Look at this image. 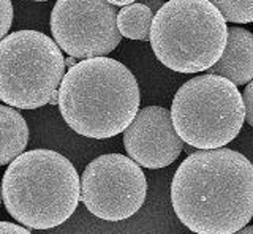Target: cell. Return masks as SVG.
Returning a JSON list of instances; mask_svg holds the SVG:
<instances>
[{"instance_id": "obj_1", "label": "cell", "mask_w": 253, "mask_h": 234, "mask_svg": "<svg viewBox=\"0 0 253 234\" xmlns=\"http://www.w3.org/2000/svg\"><path fill=\"white\" fill-rule=\"evenodd\" d=\"M177 218L196 234H234L253 218V165L226 147L196 151L171 182Z\"/></svg>"}, {"instance_id": "obj_2", "label": "cell", "mask_w": 253, "mask_h": 234, "mask_svg": "<svg viewBox=\"0 0 253 234\" xmlns=\"http://www.w3.org/2000/svg\"><path fill=\"white\" fill-rule=\"evenodd\" d=\"M136 78L124 64L93 57L71 67L59 89V109L67 125L92 139L113 138L139 113Z\"/></svg>"}, {"instance_id": "obj_3", "label": "cell", "mask_w": 253, "mask_h": 234, "mask_svg": "<svg viewBox=\"0 0 253 234\" xmlns=\"http://www.w3.org/2000/svg\"><path fill=\"white\" fill-rule=\"evenodd\" d=\"M2 199L16 222L32 230H52L75 214L81 199V179L62 154L34 149L6 168Z\"/></svg>"}, {"instance_id": "obj_4", "label": "cell", "mask_w": 253, "mask_h": 234, "mask_svg": "<svg viewBox=\"0 0 253 234\" xmlns=\"http://www.w3.org/2000/svg\"><path fill=\"white\" fill-rule=\"evenodd\" d=\"M155 57L177 73L208 72L223 56L228 26L209 0H168L150 30Z\"/></svg>"}, {"instance_id": "obj_5", "label": "cell", "mask_w": 253, "mask_h": 234, "mask_svg": "<svg viewBox=\"0 0 253 234\" xmlns=\"http://www.w3.org/2000/svg\"><path fill=\"white\" fill-rule=\"evenodd\" d=\"M182 141L198 151L220 149L239 135L245 105L237 85L217 75H201L182 84L171 105Z\"/></svg>"}, {"instance_id": "obj_6", "label": "cell", "mask_w": 253, "mask_h": 234, "mask_svg": "<svg viewBox=\"0 0 253 234\" xmlns=\"http://www.w3.org/2000/svg\"><path fill=\"white\" fill-rule=\"evenodd\" d=\"M67 60L60 46L38 30H18L0 41V100L37 109L59 93Z\"/></svg>"}, {"instance_id": "obj_7", "label": "cell", "mask_w": 253, "mask_h": 234, "mask_svg": "<svg viewBox=\"0 0 253 234\" xmlns=\"http://www.w3.org/2000/svg\"><path fill=\"white\" fill-rule=\"evenodd\" d=\"M147 181L141 165L121 154L92 160L81 176V201L87 210L106 222L134 215L146 201Z\"/></svg>"}, {"instance_id": "obj_8", "label": "cell", "mask_w": 253, "mask_h": 234, "mask_svg": "<svg viewBox=\"0 0 253 234\" xmlns=\"http://www.w3.org/2000/svg\"><path fill=\"white\" fill-rule=\"evenodd\" d=\"M117 14L106 0H57L49 26L55 43L71 57H105L122 41Z\"/></svg>"}, {"instance_id": "obj_9", "label": "cell", "mask_w": 253, "mask_h": 234, "mask_svg": "<svg viewBox=\"0 0 253 234\" xmlns=\"http://www.w3.org/2000/svg\"><path fill=\"white\" fill-rule=\"evenodd\" d=\"M124 146L128 157L149 169H160L176 161L184 141L174 128L171 111L162 106H147L124 131Z\"/></svg>"}, {"instance_id": "obj_10", "label": "cell", "mask_w": 253, "mask_h": 234, "mask_svg": "<svg viewBox=\"0 0 253 234\" xmlns=\"http://www.w3.org/2000/svg\"><path fill=\"white\" fill-rule=\"evenodd\" d=\"M208 75L226 78L236 85L253 79V34L239 26L228 27V43L223 56L208 70Z\"/></svg>"}, {"instance_id": "obj_11", "label": "cell", "mask_w": 253, "mask_h": 234, "mask_svg": "<svg viewBox=\"0 0 253 234\" xmlns=\"http://www.w3.org/2000/svg\"><path fill=\"white\" fill-rule=\"evenodd\" d=\"M0 165H8L26 151L29 144V127L26 119L14 108L0 106Z\"/></svg>"}, {"instance_id": "obj_12", "label": "cell", "mask_w": 253, "mask_h": 234, "mask_svg": "<svg viewBox=\"0 0 253 234\" xmlns=\"http://www.w3.org/2000/svg\"><path fill=\"white\" fill-rule=\"evenodd\" d=\"M155 14L144 3L126 5L117 14V26L122 37L130 40L144 41L150 38Z\"/></svg>"}, {"instance_id": "obj_13", "label": "cell", "mask_w": 253, "mask_h": 234, "mask_svg": "<svg viewBox=\"0 0 253 234\" xmlns=\"http://www.w3.org/2000/svg\"><path fill=\"white\" fill-rule=\"evenodd\" d=\"M223 14L228 22L249 24L253 22V0H209Z\"/></svg>"}, {"instance_id": "obj_14", "label": "cell", "mask_w": 253, "mask_h": 234, "mask_svg": "<svg viewBox=\"0 0 253 234\" xmlns=\"http://www.w3.org/2000/svg\"><path fill=\"white\" fill-rule=\"evenodd\" d=\"M2 27H0V35H2V38L6 37L8 30H10L11 24H13V3L11 0H2Z\"/></svg>"}, {"instance_id": "obj_15", "label": "cell", "mask_w": 253, "mask_h": 234, "mask_svg": "<svg viewBox=\"0 0 253 234\" xmlns=\"http://www.w3.org/2000/svg\"><path fill=\"white\" fill-rule=\"evenodd\" d=\"M242 98L245 105V120L250 127H253V79L245 85Z\"/></svg>"}, {"instance_id": "obj_16", "label": "cell", "mask_w": 253, "mask_h": 234, "mask_svg": "<svg viewBox=\"0 0 253 234\" xmlns=\"http://www.w3.org/2000/svg\"><path fill=\"white\" fill-rule=\"evenodd\" d=\"M0 234H32L24 226H19L11 222H2L0 223Z\"/></svg>"}, {"instance_id": "obj_17", "label": "cell", "mask_w": 253, "mask_h": 234, "mask_svg": "<svg viewBox=\"0 0 253 234\" xmlns=\"http://www.w3.org/2000/svg\"><path fill=\"white\" fill-rule=\"evenodd\" d=\"M139 3H144L146 6H149V8L154 11V14H157L166 2L165 0H139Z\"/></svg>"}, {"instance_id": "obj_18", "label": "cell", "mask_w": 253, "mask_h": 234, "mask_svg": "<svg viewBox=\"0 0 253 234\" xmlns=\"http://www.w3.org/2000/svg\"><path fill=\"white\" fill-rule=\"evenodd\" d=\"M106 2H109L111 5H114V6H126V5L134 3L136 0H106Z\"/></svg>"}, {"instance_id": "obj_19", "label": "cell", "mask_w": 253, "mask_h": 234, "mask_svg": "<svg viewBox=\"0 0 253 234\" xmlns=\"http://www.w3.org/2000/svg\"><path fill=\"white\" fill-rule=\"evenodd\" d=\"M234 234H253V226H244L242 230L236 231Z\"/></svg>"}, {"instance_id": "obj_20", "label": "cell", "mask_w": 253, "mask_h": 234, "mask_svg": "<svg viewBox=\"0 0 253 234\" xmlns=\"http://www.w3.org/2000/svg\"><path fill=\"white\" fill-rule=\"evenodd\" d=\"M34 2H47V0H34Z\"/></svg>"}]
</instances>
